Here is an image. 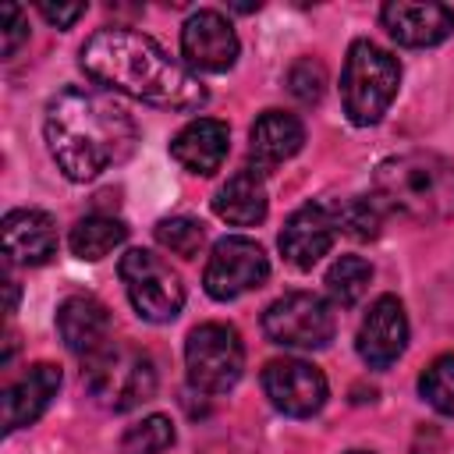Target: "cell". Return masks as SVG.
Instances as JSON below:
<instances>
[{"label": "cell", "instance_id": "cell-1", "mask_svg": "<svg viewBox=\"0 0 454 454\" xmlns=\"http://www.w3.org/2000/svg\"><path fill=\"white\" fill-rule=\"evenodd\" d=\"M82 71L106 92H124L160 110L195 114L206 106V85L177 64L156 39L128 25H106L82 46Z\"/></svg>", "mask_w": 454, "mask_h": 454}, {"label": "cell", "instance_id": "cell-2", "mask_svg": "<svg viewBox=\"0 0 454 454\" xmlns=\"http://www.w3.org/2000/svg\"><path fill=\"white\" fill-rule=\"evenodd\" d=\"M46 145L67 181H92L135 153L138 128L106 89L67 85L46 103Z\"/></svg>", "mask_w": 454, "mask_h": 454}, {"label": "cell", "instance_id": "cell-3", "mask_svg": "<svg viewBox=\"0 0 454 454\" xmlns=\"http://www.w3.org/2000/svg\"><path fill=\"white\" fill-rule=\"evenodd\" d=\"M372 184L387 209L415 223L454 220V163L440 153L411 149L401 156H387L376 167Z\"/></svg>", "mask_w": 454, "mask_h": 454}, {"label": "cell", "instance_id": "cell-4", "mask_svg": "<svg viewBox=\"0 0 454 454\" xmlns=\"http://www.w3.org/2000/svg\"><path fill=\"white\" fill-rule=\"evenodd\" d=\"M401 85V64L394 53H387L383 46L369 43V39H355L348 46L344 57V74H340V99H344V114L351 124L365 128L376 124Z\"/></svg>", "mask_w": 454, "mask_h": 454}, {"label": "cell", "instance_id": "cell-5", "mask_svg": "<svg viewBox=\"0 0 454 454\" xmlns=\"http://www.w3.org/2000/svg\"><path fill=\"white\" fill-rule=\"evenodd\" d=\"M82 383L96 404L114 411H131L156 394V365L149 355L135 348L103 344L85 358Z\"/></svg>", "mask_w": 454, "mask_h": 454}, {"label": "cell", "instance_id": "cell-6", "mask_svg": "<svg viewBox=\"0 0 454 454\" xmlns=\"http://www.w3.org/2000/svg\"><path fill=\"white\" fill-rule=\"evenodd\" d=\"M188 380L202 394H227L245 372L241 333L227 323H202L188 333L184 344Z\"/></svg>", "mask_w": 454, "mask_h": 454}, {"label": "cell", "instance_id": "cell-7", "mask_svg": "<svg viewBox=\"0 0 454 454\" xmlns=\"http://www.w3.org/2000/svg\"><path fill=\"white\" fill-rule=\"evenodd\" d=\"M135 312L149 323H170L184 305L181 277L149 248H128L117 266Z\"/></svg>", "mask_w": 454, "mask_h": 454}, {"label": "cell", "instance_id": "cell-8", "mask_svg": "<svg viewBox=\"0 0 454 454\" xmlns=\"http://www.w3.org/2000/svg\"><path fill=\"white\" fill-rule=\"evenodd\" d=\"M333 330V305L312 291H291L262 312V333L280 348H326Z\"/></svg>", "mask_w": 454, "mask_h": 454}, {"label": "cell", "instance_id": "cell-9", "mask_svg": "<svg viewBox=\"0 0 454 454\" xmlns=\"http://www.w3.org/2000/svg\"><path fill=\"white\" fill-rule=\"evenodd\" d=\"M266 277H270V259H266L262 245H255L252 238L231 234V238H220L213 245L206 273H202V284H206L209 298L231 301V298H238L245 291L262 287Z\"/></svg>", "mask_w": 454, "mask_h": 454}, {"label": "cell", "instance_id": "cell-10", "mask_svg": "<svg viewBox=\"0 0 454 454\" xmlns=\"http://www.w3.org/2000/svg\"><path fill=\"white\" fill-rule=\"evenodd\" d=\"M262 390L277 411L309 419L326 404V376L301 358H273L262 369Z\"/></svg>", "mask_w": 454, "mask_h": 454}, {"label": "cell", "instance_id": "cell-11", "mask_svg": "<svg viewBox=\"0 0 454 454\" xmlns=\"http://www.w3.org/2000/svg\"><path fill=\"white\" fill-rule=\"evenodd\" d=\"M355 348H358V358L369 369H387L404 355V348H408V316H404V305L394 294H380L369 305V312L358 323Z\"/></svg>", "mask_w": 454, "mask_h": 454}, {"label": "cell", "instance_id": "cell-12", "mask_svg": "<svg viewBox=\"0 0 454 454\" xmlns=\"http://www.w3.org/2000/svg\"><path fill=\"white\" fill-rule=\"evenodd\" d=\"M181 53L188 67L220 74V71H231L238 60V35L220 11L202 7L181 25Z\"/></svg>", "mask_w": 454, "mask_h": 454}, {"label": "cell", "instance_id": "cell-13", "mask_svg": "<svg viewBox=\"0 0 454 454\" xmlns=\"http://www.w3.org/2000/svg\"><path fill=\"white\" fill-rule=\"evenodd\" d=\"M337 216L333 206L326 202H309L301 209H294L280 231V255L287 266L294 270H312L333 245L337 238Z\"/></svg>", "mask_w": 454, "mask_h": 454}, {"label": "cell", "instance_id": "cell-14", "mask_svg": "<svg viewBox=\"0 0 454 454\" xmlns=\"http://www.w3.org/2000/svg\"><path fill=\"white\" fill-rule=\"evenodd\" d=\"M380 21L401 46H436L454 32V11L443 4L390 0L380 7Z\"/></svg>", "mask_w": 454, "mask_h": 454}, {"label": "cell", "instance_id": "cell-15", "mask_svg": "<svg viewBox=\"0 0 454 454\" xmlns=\"http://www.w3.org/2000/svg\"><path fill=\"white\" fill-rule=\"evenodd\" d=\"M4 255L18 266H43L57 255V223L43 209H11L4 216Z\"/></svg>", "mask_w": 454, "mask_h": 454}, {"label": "cell", "instance_id": "cell-16", "mask_svg": "<svg viewBox=\"0 0 454 454\" xmlns=\"http://www.w3.org/2000/svg\"><path fill=\"white\" fill-rule=\"evenodd\" d=\"M60 390V369L50 362H35L28 365L25 376H18L4 394V433H14L21 426H32L53 401V394Z\"/></svg>", "mask_w": 454, "mask_h": 454}, {"label": "cell", "instance_id": "cell-17", "mask_svg": "<svg viewBox=\"0 0 454 454\" xmlns=\"http://www.w3.org/2000/svg\"><path fill=\"white\" fill-rule=\"evenodd\" d=\"M227 149H231V131L223 121L216 117H195L188 121L174 142H170V156L188 170V174H216L227 160Z\"/></svg>", "mask_w": 454, "mask_h": 454}, {"label": "cell", "instance_id": "cell-18", "mask_svg": "<svg viewBox=\"0 0 454 454\" xmlns=\"http://www.w3.org/2000/svg\"><path fill=\"white\" fill-rule=\"evenodd\" d=\"M305 145V128L294 114L284 110H262L248 131V160L255 174L273 170L277 163L291 160Z\"/></svg>", "mask_w": 454, "mask_h": 454}, {"label": "cell", "instance_id": "cell-19", "mask_svg": "<svg viewBox=\"0 0 454 454\" xmlns=\"http://www.w3.org/2000/svg\"><path fill=\"white\" fill-rule=\"evenodd\" d=\"M57 333L74 355H92L110 344V309L92 294H71L57 309Z\"/></svg>", "mask_w": 454, "mask_h": 454}, {"label": "cell", "instance_id": "cell-20", "mask_svg": "<svg viewBox=\"0 0 454 454\" xmlns=\"http://www.w3.org/2000/svg\"><path fill=\"white\" fill-rule=\"evenodd\" d=\"M213 213L234 227H252L266 220V188H262V174H255L252 167L231 174L216 195H213Z\"/></svg>", "mask_w": 454, "mask_h": 454}, {"label": "cell", "instance_id": "cell-21", "mask_svg": "<svg viewBox=\"0 0 454 454\" xmlns=\"http://www.w3.org/2000/svg\"><path fill=\"white\" fill-rule=\"evenodd\" d=\"M124 238H128V227H124L121 220L92 213V216H82V220L71 227L67 245H71V252H74L78 259L96 262V259L110 255V252H114V248H117Z\"/></svg>", "mask_w": 454, "mask_h": 454}, {"label": "cell", "instance_id": "cell-22", "mask_svg": "<svg viewBox=\"0 0 454 454\" xmlns=\"http://www.w3.org/2000/svg\"><path fill=\"white\" fill-rule=\"evenodd\" d=\"M372 280V266L362 255H340L330 270H326V291L340 309H351L362 301V294L369 291Z\"/></svg>", "mask_w": 454, "mask_h": 454}, {"label": "cell", "instance_id": "cell-23", "mask_svg": "<svg viewBox=\"0 0 454 454\" xmlns=\"http://www.w3.org/2000/svg\"><path fill=\"white\" fill-rule=\"evenodd\" d=\"M174 447V422L167 415H149L121 436V454H163Z\"/></svg>", "mask_w": 454, "mask_h": 454}, {"label": "cell", "instance_id": "cell-24", "mask_svg": "<svg viewBox=\"0 0 454 454\" xmlns=\"http://www.w3.org/2000/svg\"><path fill=\"white\" fill-rule=\"evenodd\" d=\"M333 216H337V231L355 238V241H369L380 234V209L372 199H340L333 202Z\"/></svg>", "mask_w": 454, "mask_h": 454}, {"label": "cell", "instance_id": "cell-25", "mask_svg": "<svg viewBox=\"0 0 454 454\" xmlns=\"http://www.w3.org/2000/svg\"><path fill=\"white\" fill-rule=\"evenodd\" d=\"M419 394L429 408L454 419V355H440L436 362H429V369L419 376Z\"/></svg>", "mask_w": 454, "mask_h": 454}, {"label": "cell", "instance_id": "cell-26", "mask_svg": "<svg viewBox=\"0 0 454 454\" xmlns=\"http://www.w3.org/2000/svg\"><path fill=\"white\" fill-rule=\"evenodd\" d=\"M156 241H160L167 252L181 255V259H195L199 248H202V241H206V231H202V223L192 220V216H163V220L156 223Z\"/></svg>", "mask_w": 454, "mask_h": 454}, {"label": "cell", "instance_id": "cell-27", "mask_svg": "<svg viewBox=\"0 0 454 454\" xmlns=\"http://www.w3.org/2000/svg\"><path fill=\"white\" fill-rule=\"evenodd\" d=\"M287 89H291V96H294L298 103H305V106L319 103V99H323V89H326V67H323L316 57L294 60L291 71H287Z\"/></svg>", "mask_w": 454, "mask_h": 454}, {"label": "cell", "instance_id": "cell-28", "mask_svg": "<svg viewBox=\"0 0 454 454\" xmlns=\"http://www.w3.org/2000/svg\"><path fill=\"white\" fill-rule=\"evenodd\" d=\"M25 39H28V18H25L21 7L7 4V7L0 11V50H4V57H14V50H18Z\"/></svg>", "mask_w": 454, "mask_h": 454}, {"label": "cell", "instance_id": "cell-29", "mask_svg": "<svg viewBox=\"0 0 454 454\" xmlns=\"http://www.w3.org/2000/svg\"><path fill=\"white\" fill-rule=\"evenodd\" d=\"M39 14L57 28H67L85 14V4H39Z\"/></svg>", "mask_w": 454, "mask_h": 454}, {"label": "cell", "instance_id": "cell-30", "mask_svg": "<svg viewBox=\"0 0 454 454\" xmlns=\"http://www.w3.org/2000/svg\"><path fill=\"white\" fill-rule=\"evenodd\" d=\"M348 454H372V450H348Z\"/></svg>", "mask_w": 454, "mask_h": 454}]
</instances>
